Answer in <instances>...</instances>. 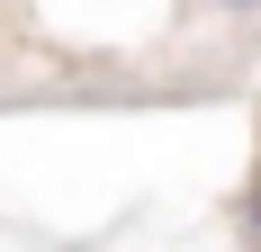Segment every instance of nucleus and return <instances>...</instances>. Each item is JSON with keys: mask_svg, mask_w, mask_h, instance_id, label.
I'll return each instance as SVG.
<instances>
[{"mask_svg": "<svg viewBox=\"0 0 261 252\" xmlns=\"http://www.w3.org/2000/svg\"><path fill=\"white\" fill-rule=\"evenodd\" d=\"M225 9H261V0H225Z\"/></svg>", "mask_w": 261, "mask_h": 252, "instance_id": "obj_1", "label": "nucleus"}, {"mask_svg": "<svg viewBox=\"0 0 261 252\" xmlns=\"http://www.w3.org/2000/svg\"><path fill=\"white\" fill-rule=\"evenodd\" d=\"M252 216H261V189H252Z\"/></svg>", "mask_w": 261, "mask_h": 252, "instance_id": "obj_2", "label": "nucleus"}]
</instances>
